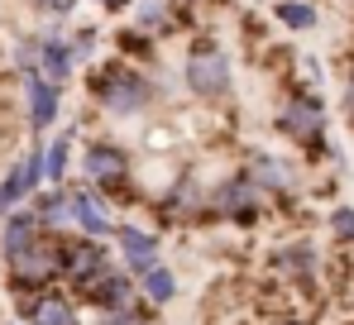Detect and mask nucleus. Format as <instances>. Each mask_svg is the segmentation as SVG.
Wrapping results in <instances>:
<instances>
[{
  "instance_id": "1a4fd4ad",
  "label": "nucleus",
  "mask_w": 354,
  "mask_h": 325,
  "mask_svg": "<svg viewBox=\"0 0 354 325\" xmlns=\"http://www.w3.org/2000/svg\"><path fill=\"white\" fill-rule=\"evenodd\" d=\"M129 297H134V272L124 268V263H111L106 272H96L91 282H82V287L72 292V301H82V306H86V311H96V316L120 311Z\"/></svg>"
},
{
  "instance_id": "2eb2a0df",
  "label": "nucleus",
  "mask_w": 354,
  "mask_h": 325,
  "mask_svg": "<svg viewBox=\"0 0 354 325\" xmlns=\"http://www.w3.org/2000/svg\"><path fill=\"white\" fill-rule=\"evenodd\" d=\"M39 77H44V82H53V86H62V91L77 82V62H72V48H67V34H58V29H44Z\"/></svg>"
},
{
  "instance_id": "7c9ffc66",
  "label": "nucleus",
  "mask_w": 354,
  "mask_h": 325,
  "mask_svg": "<svg viewBox=\"0 0 354 325\" xmlns=\"http://www.w3.org/2000/svg\"><path fill=\"white\" fill-rule=\"evenodd\" d=\"M24 325H34V321H24Z\"/></svg>"
},
{
  "instance_id": "dca6fc26",
  "label": "nucleus",
  "mask_w": 354,
  "mask_h": 325,
  "mask_svg": "<svg viewBox=\"0 0 354 325\" xmlns=\"http://www.w3.org/2000/svg\"><path fill=\"white\" fill-rule=\"evenodd\" d=\"M77 162V129H53L44 139V187H67Z\"/></svg>"
},
{
  "instance_id": "0eeeda50",
  "label": "nucleus",
  "mask_w": 354,
  "mask_h": 325,
  "mask_svg": "<svg viewBox=\"0 0 354 325\" xmlns=\"http://www.w3.org/2000/svg\"><path fill=\"white\" fill-rule=\"evenodd\" d=\"M115 263L106 239L77 234V230H58V282H67V292H77L82 282H91L96 272H106Z\"/></svg>"
},
{
  "instance_id": "aec40b11",
  "label": "nucleus",
  "mask_w": 354,
  "mask_h": 325,
  "mask_svg": "<svg viewBox=\"0 0 354 325\" xmlns=\"http://www.w3.org/2000/svg\"><path fill=\"white\" fill-rule=\"evenodd\" d=\"M134 292L144 297V301H153V306H168L177 297V272L163 263V259H153L149 268L134 272Z\"/></svg>"
},
{
  "instance_id": "412c9836",
  "label": "nucleus",
  "mask_w": 354,
  "mask_h": 325,
  "mask_svg": "<svg viewBox=\"0 0 354 325\" xmlns=\"http://www.w3.org/2000/svg\"><path fill=\"white\" fill-rule=\"evenodd\" d=\"M29 211H34V220H39L44 234L67 230V187H39V192L29 196Z\"/></svg>"
},
{
  "instance_id": "39448f33",
  "label": "nucleus",
  "mask_w": 354,
  "mask_h": 325,
  "mask_svg": "<svg viewBox=\"0 0 354 325\" xmlns=\"http://www.w3.org/2000/svg\"><path fill=\"white\" fill-rule=\"evenodd\" d=\"M0 259H5V282L15 297H39L44 287L58 282V234H39L24 249L0 254Z\"/></svg>"
},
{
  "instance_id": "f8f14e48",
  "label": "nucleus",
  "mask_w": 354,
  "mask_h": 325,
  "mask_svg": "<svg viewBox=\"0 0 354 325\" xmlns=\"http://www.w3.org/2000/svg\"><path fill=\"white\" fill-rule=\"evenodd\" d=\"M163 211V220H177V225H192V220H211L206 216V182L196 172H182L173 187L153 201V216Z\"/></svg>"
},
{
  "instance_id": "5701e85b",
  "label": "nucleus",
  "mask_w": 354,
  "mask_h": 325,
  "mask_svg": "<svg viewBox=\"0 0 354 325\" xmlns=\"http://www.w3.org/2000/svg\"><path fill=\"white\" fill-rule=\"evenodd\" d=\"M273 19L288 34H316L321 29V5L316 0H273Z\"/></svg>"
},
{
  "instance_id": "bb28decb",
  "label": "nucleus",
  "mask_w": 354,
  "mask_h": 325,
  "mask_svg": "<svg viewBox=\"0 0 354 325\" xmlns=\"http://www.w3.org/2000/svg\"><path fill=\"white\" fill-rule=\"evenodd\" d=\"M326 225H330V234H335L340 244H354V206H335V211L326 216Z\"/></svg>"
},
{
  "instance_id": "423d86ee",
  "label": "nucleus",
  "mask_w": 354,
  "mask_h": 325,
  "mask_svg": "<svg viewBox=\"0 0 354 325\" xmlns=\"http://www.w3.org/2000/svg\"><path fill=\"white\" fill-rule=\"evenodd\" d=\"M268 196L244 177V172H225L221 182H206V216L225 220V225H254L263 216Z\"/></svg>"
},
{
  "instance_id": "a878e982",
  "label": "nucleus",
  "mask_w": 354,
  "mask_h": 325,
  "mask_svg": "<svg viewBox=\"0 0 354 325\" xmlns=\"http://www.w3.org/2000/svg\"><path fill=\"white\" fill-rule=\"evenodd\" d=\"M77 5H82V0H29V10L39 15V24H44V29H58V34H62V24H72Z\"/></svg>"
},
{
  "instance_id": "9b49d317",
  "label": "nucleus",
  "mask_w": 354,
  "mask_h": 325,
  "mask_svg": "<svg viewBox=\"0 0 354 325\" xmlns=\"http://www.w3.org/2000/svg\"><path fill=\"white\" fill-rule=\"evenodd\" d=\"M263 196H292L297 192V167L292 158H283V154H273V149H249L244 154V167H239Z\"/></svg>"
},
{
  "instance_id": "f257e3e1",
  "label": "nucleus",
  "mask_w": 354,
  "mask_h": 325,
  "mask_svg": "<svg viewBox=\"0 0 354 325\" xmlns=\"http://www.w3.org/2000/svg\"><path fill=\"white\" fill-rule=\"evenodd\" d=\"M86 101L106 120H139V115H149V110L158 106L149 72L134 67V62H124V57H115V53L106 57V62H91V72H86Z\"/></svg>"
},
{
  "instance_id": "f3484780",
  "label": "nucleus",
  "mask_w": 354,
  "mask_h": 325,
  "mask_svg": "<svg viewBox=\"0 0 354 325\" xmlns=\"http://www.w3.org/2000/svg\"><path fill=\"white\" fill-rule=\"evenodd\" d=\"M268 268L278 272V277H292V282H316V268H321V259H316L311 239H292V244L273 249Z\"/></svg>"
},
{
  "instance_id": "cd10ccee",
  "label": "nucleus",
  "mask_w": 354,
  "mask_h": 325,
  "mask_svg": "<svg viewBox=\"0 0 354 325\" xmlns=\"http://www.w3.org/2000/svg\"><path fill=\"white\" fill-rule=\"evenodd\" d=\"M86 5H96L101 15H111V19H120V15H129L134 10V0H86Z\"/></svg>"
},
{
  "instance_id": "b1692460",
  "label": "nucleus",
  "mask_w": 354,
  "mask_h": 325,
  "mask_svg": "<svg viewBox=\"0 0 354 325\" xmlns=\"http://www.w3.org/2000/svg\"><path fill=\"white\" fill-rule=\"evenodd\" d=\"M39 48H44V29L19 34V39L10 44V72H15V77H39Z\"/></svg>"
},
{
  "instance_id": "ddd939ff",
  "label": "nucleus",
  "mask_w": 354,
  "mask_h": 325,
  "mask_svg": "<svg viewBox=\"0 0 354 325\" xmlns=\"http://www.w3.org/2000/svg\"><path fill=\"white\" fill-rule=\"evenodd\" d=\"M67 230L91 234V239H111L115 220H111V211L101 206V196L91 187H72L67 182Z\"/></svg>"
},
{
  "instance_id": "c756f323",
  "label": "nucleus",
  "mask_w": 354,
  "mask_h": 325,
  "mask_svg": "<svg viewBox=\"0 0 354 325\" xmlns=\"http://www.w3.org/2000/svg\"><path fill=\"white\" fill-rule=\"evenodd\" d=\"M187 5H196V0H187Z\"/></svg>"
},
{
  "instance_id": "393cba45",
  "label": "nucleus",
  "mask_w": 354,
  "mask_h": 325,
  "mask_svg": "<svg viewBox=\"0 0 354 325\" xmlns=\"http://www.w3.org/2000/svg\"><path fill=\"white\" fill-rule=\"evenodd\" d=\"M67 48H72V62H96V48H101V24H72L67 29Z\"/></svg>"
},
{
  "instance_id": "6e6552de",
  "label": "nucleus",
  "mask_w": 354,
  "mask_h": 325,
  "mask_svg": "<svg viewBox=\"0 0 354 325\" xmlns=\"http://www.w3.org/2000/svg\"><path fill=\"white\" fill-rule=\"evenodd\" d=\"M19 91H24V124H29V139H48L62 120V86L44 82V77H15Z\"/></svg>"
},
{
  "instance_id": "a211bd4d",
  "label": "nucleus",
  "mask_w": 354,
  "mask_h": 325,
  "mask_svg": "<svg viewBox=\"0 0 354 325\" xmlns=\"http://www.w3.org/2000/svg\"><path fill=\"white\" fill-rule=\"evenodd\" d=\"M111 44H115V57H124V62H134V67H158L163 57H158V39L153 34H144L139 24H120L115 34H111Z\"/></svg>"
},
{
  "instance_id": "4468645a",
  "label": "nucleus",
  "mask_w": 354,
  "mask_h": 325,
  "mask_svg": "<svg viewBox=\"0 0 354 325\" xmlns=\"http://www.w3.org/2000/svg\"><path fill=\"white\" fill-rule=\"evenodd\" d=\"M111 239L120 244V263L129 272L149 268V263L163 254V234H158V230H144V225H129V220H115Z\"/></svg>"
},
{
  "instance_id": "6ab92c4d",
  "label": "nucleus",
  "mask_w": 354,
  "mask_h": 325,
  "mask_svg": "<svg viewBox=\"0 0 354 325\" xmlns=\"http://www.w3.org/2000/svg\"><path fill=\"white\" fill-rule=\"evenodd\" d=\"M29 321L34 325H77V301H72V292L44 287V292L29 301Z\"/></svg>"
},
{
  "instance_id": "4be33fe9",
  "label": "nucleus",
  "mask_w": 354,
  "mask_h": 325,
  "mask_svg": "<svg viewBox=\"0 0 354 325\" xmlns=\"http://www.w3.org/2000/svg\"><path fill=\"white\" fill-rule=\"evenodd\" d=\"M44 230H39V220L29 211V201L24 206H15L10 216H0V254H15V249H24L29 239H39Z\"/></svg>"
},
{
  "instance_id": "c85d7f7f",
  "label": "nucleus",
  "mask_w": 354,
  "mask_h": 325,
  "mask_svg": "<svg viewBox=\"0 0 354 325\" xmlns=\"http://www.w3.org/2000/svg\"><path fill=\"white\" fill-rule=\"evenodd\" d=\"M340 115H345V124L354 129V72L345 77V96H340Z\"/></svg>"
},
{
  "instance_id": "f03ea898",
  "label": "nucleus",
  "mask_w": 354,
  "mask_h": 325,
  "mask_svg": "<svg viewBox=\"0 0 354 325\" xmlns=\"http://www.w3.org/2000/svg\"><path fill=\"white\" fill-rule=\"evenodd\" d=\"M182 96L196 101V106H225L235 96V62L225 53L221 39L211 34H192L187 48H182Z\"/></svg>"
},
{
  "instance_id": "2f4dec72",
  "label": "nucleus",
  "mask_w": 354,
  "mask_h": 325,
  "mask_svg": "<svg viewBox=\"0 0 354 325\" xmlns=\"http://www.w3.org/2000/svg\"><path fill=\"white\" fill-rule=\"evenodd\" d=\"M288 325H297V321H288Z\"/></svg>"
},
{
  "instance_id": "7ed1b4c3",
  "label": "nucleus",
  "mask_w": 354,
  "mask_h": 325,
  "mask_svg": "<svg viewBox=\"0 0 354 325\" xmlns=\"http://www.w3.org/2000/svg\"><path fill=\"white\" fill-rule=\"evenodd\" d=\"M273 129L301 149L306 158H335V144H330V110L321 101V91L311 86H288L273 106Z\"/></svg>"
},
{
  "instance_id": "9d476101",
  "label": "nucleus",
  "mask_w": 354,
  "mask_h": 325,
  "mask_svg": "<svg viewBox=\"0 0 354 325\" xmlns=\"http://www.w3.org/2000/svg\"><path fill=\"white\" fill-rule=\"evenodd\" d=\"M129 24H139L144 34H153L158 44H168V39L192 29V5L187 0H134Z\"/></svg>"
},
{
  "instance_id": "20e7f679",
  "label": "nucleus",
  "mask_w": 354,
  "mask_h": 325,
  "mask_svg": "<svg viewBox=\"0 0 354 325\" xmlns=\"http://www.w3.org/2000/svg\"><path fill=\"white\" fill-rule=\"evenodd\" d=\"M82 177L101 201H139L134 192V154L120 139H86L82 144Z\"/></svg>"
}]
</instances>
